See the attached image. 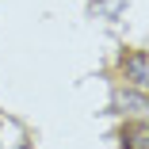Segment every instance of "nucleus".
I'll return each mask as SVG.
<instances>
[{
  "label": "nucleus",
  "instance_id": "1",
  "mask_svg": "<svg viewBox=\"0 0 149 149\" xmlns=\"http://www.w3.org/2000/svg\"><path fill=\"white\" fill-rule=\"evenodd\" d=\"M123 77L134 88H149V54H130L123 61Z\"/></svg>",
  "mask_w": 149,
  "mask_h": 149
},
{
  "label": "nucleus",
  "instance_id": "2",
  "mask_svg": "<svg viewBox=\"0 0 149 149\" xmlns=\"http://www.w3.org/2000/svg\"><path fill=\"white\" fill-rule=\"evenodd\" d=\"M123 141H126V149H149V126H130V130H123Z\"/></svg>",
  "mask_w": 149,
  "mask_h": 149
},
{
  "label": "nucleus",
  "instance_id": "3",
  "mask_svg": "<svg viewBox=\"0 0 149 149\" xmlns=\"http://www.w3.org/2000/svg\"><path fill=\"white\" fill-rule=\"evenodd\" d=\"M115 107H118V111H141V107H149V100H145V96H126V92H118V96H115Z\"/></svg>",
  "mask_w": 149,
  "mask_h": 149
}]
</instances>
